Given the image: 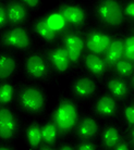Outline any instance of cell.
Here are the masks:
<instances>
[{
  "instance_id": "1",
  "label": "cell",
  "mask_w": 134,
  "mask_h": 150,
  "mask_svg": "<svg viewBox=\"0 0 134 150\" xmlns=\"http://www.w3.org/2000/svg\"><path fill=\"white\" fill-rule=\"evenodd\" d=\"M78 120L76 105L67 98H62L51 115V122L56 125L60 135H67L72 131L76 126Z\"/></svg>"
},
{
  "instance_id": "2",
  "label": "cell",
  "mask_w": 134,
  "mask_h": 150,
  "mask_svg": "<svg viewBox=\"0 0 134 150\" xmlns=\"http://www.w3.org/2000/svg\"><path fill=\"white\" fill-rule=\"evenodd\" d=\"M96 14L101 22L109 26H119L123 23V12L121 6L115 0H105L98 2Z\"/></svg>"
},
{
  "instance_id": "3",
  "label": "cell",
  "mask_w": 134,
  "mask_h": 150,
  "mask_svg": "<svg viewBox=\"0 0 134 150\" xmlns=\"http://www.w3.org/2000/svg\"><path fill=\"white\" fill-rule=\"evenodd\" d=\"M19 101L23 110L30 113H39L45 108V95L39 88L34 86L23 87L20 90Z\"/></svg>"
},
{
  "instance_id": "4",
  "label": "cell",
  "mask_w": 134,
  "mask_h": 150,
  "mask_svg": "<svg viewBox=\"0 0 134 150\" xmlns=\"http://www.w3.org/2000/svg\"><path fill=\"white\" fill-rule=\"evenodd\" d=\"M111 37L101 30H91L85 39V47L91 53L94 54H105L111 45Z\"/></svg>"
},
{
  "instance_id": "5",
  "label": "cell",
  "mask_w": 134,
  "mask_h": 150,
  "mask_svg": "<svg viewBox=\"0 0 134 150\" xmlns=\"http://www.w3.org/2000/svg\"><path fill=\"white\" fill-rule=\"evenodd\" d=\"M64 48L67 50L70 61L72 64H76L80 60V57L85 47V42L82 36L74 32H69L63 36Z\"/></svg>"
},
{
  "instance_id": "6",
  "label": "cell",
  "mask_w": 134,
  "mask_h": 150,
  "mask_svg": "<svg viewBox=\"0 0 134 150\" xmlns=\"http://www.w3.org/2000/svg\"><path fill=\"white\" fill-rule=\"evenodd\" d=\"M18 132V121L11 110L6 107L0 109V137L4 140H10Z\"/></svg>"
},
{
  "instance_id": "7",
  "label": "cell",
  "mask_w": 134,
  "mask_h": 150,
  "mask_svg": "<svg viewBox=\"0 0 134 150\" xmlns=\"http://www.w3.org/2000/svg\"><path fill=\"white\" fill-rule=\"evenodd\" d=\"M4 46L18 49H27L31 46V39L26 30L22 27H14L7 30L2 36Z\"/></svg>"
},
{
  "instance_id": "8",
  "label": "cell",
  "mask_w": 134,
  "mask_h": 150,
  "mask_svg": "<svg viewBox=\"0 0 134 150\" xmlns=\"http://www.w3.org/2000/svg\"><path fill=\"white\" fill-rule=\"evenodd\" d=\"M58 12L63 18L64 22L73 26H82L86 20L85 11L75 4H61Z\"/></svg>"
},
{
  "instance_id": "9",
  "label": "cell",
  "mask_w": 134,
  "mask_h": 150,
  "mask_svg": "<svg viewBox=\"0 0 134 150\" xmlns=\"http://www.w3.org/2000/svg\"><path fill=\"white\" fill-rule=\"evenodd\" d=\"M25 69L27 74L33 79H45L48 74V67L38 53H32L25 61Z\"/></svg>"
},
{
  "instance_id": "10",
  "label": "cell",
  "mask_w": 134,
  "mask_h": 150,
  "mask_svg": "<svg viewBox=\"0 0 134 150\" xmlns=\"http://www.w3.org/2000/svg\"><path fill=\"white\" fill-rule=\"evenodd\" d=\"M124 57V41L120 38L113 39L107 52L105 53L104 60L106 62L107 68H113L120 60H122Z\"/></svg>"
},
{
  "instance_id": "11",
  "label": "cell",
  "mask_w": 134,
  "mask_h": 150,
  "mask_svg": "<svg viewBox=\"0 0 134 150\" xmlns=\"http://www.w3.org/2000/svg\"><path fill=\"white\" fill-rule=\"evenodd\" d=\"M48 58L53 68L60 73L66 72L70 67V58L64 47H58L50 50L48 52Z\"/></svg>"
},
{
  "instance_id": "12",
  "label": "cell",
  "mask_w": 134,
  "mask_h": 150,
  "mask_svg": "<svg viewBox=\"0 0 134 150\" xmlns=\"http://www.w3.org/2000/svg\"><path fill=\"white\" fill-rule=\"evenodd\" d=\"M94 111L96 114L105 117L113 116L117 112V103H115V97H112L110 95L101 96L94 105Z\"/></svg>"
},
{
  "instance_id": "13",
  "label": "cell",
  "mask_w": 134,
  "mask_h": 150,
  "mask_svg": "<svg viewBox=\"0 0 134 150\" xmlns=\"http://www.w3.org/2000/svg\"><path fill=\"white\" fill-rule=\"evenodd\" d=\"M8 13V21L12 24H20L27 18V10L22 2L9 1L6 6Z\"/></svg>"
},
{
  "instance_id": "14",
  "label": "cell",
  "mask_w": 134,
  "mask_h": 150,
  "mask_svg": "<svg viewBox=\"0 0 134 150\" xmlns=\"http://www.w3.org/2000/svg\"><path fill=\"white\" fill-rule=\"evenodd\" d=\"M98 124L93 117L85 116L78 122L76 127V136L81 139H91L97 134Z\"/></svg>"
},
{
  "instance_id": "15",
  "label": "cell",
  "mask_w": 134,
  "mask_h": 150,
  "mask_svg": "<svg viewBox=\"0 0 134 150\" xmlns=\"http://www.w3.org/2000/svg\"><path fill=\"white\" fill-rule=\"evenodd\" d=\"M73 93L78 98H87L95 93L96 84L89 77H80L73 84Z\"/></svg>"
},
{
  "instance_id": "16",
  "label": "cell",
  "mask_w": 134,
  "mask_h": 150,
  "mask_svg": "<svg viewBox=\"0 0 134 150\" xmlns=\"http://www.w3.org/2000/svg\"><path fill=\"white\" fill-rule=\"evenodd\" d=\"M84 64L86 69L97 77H101V75H104L105 71L107 70V65L104 59H101L99 56L94 53H86L84 56Z\"/></svg>"
},
{
  "instance_id": "17",
  "label": "cell",
  "mask_w": 134,
  "mask_h": 150,
  "mask_svg": "<svg viewBox=\"0 0 134 150\" xmlns=\"http://www.w3.org/2000/svg\"><path fill=\"white\" fill-rule=\"evenodd\" d=\"M33 30H35V33L38 36H41L44 40L49 41V42L55 40L58 35V32L52 30L51 27L49 26L46 18H41V19L36 20L33 25Z\"/></svg>"
},
{
  "instance_id": "18",
  "label": "cell",
  "mask_w": 134,
  "mask_h": 150,
  "mask_svg": "<svg viewBox=\"0 0 134 150\" xmlns=\"http://www.w3.org/2000/svg\"><path fill=\"white\" fill-rule=\"evenodd\" d=\"M120 142H121V139H120V133L118 128L115 126H108L105 128L103 135H101L103 148L107 150L115 149Z\"/></svg>"
},
{
  "instance_id": "19",
  "label": "cell",
  "mask_w": 134,
  "mask_h": 150,
  "mask_svg": "<svg viewBox=\"0 0 134 150\" xmlns=\"http://www.w3.org/2000/svg\"><path fill=\"white\" fill-rule=\"evenodd\" d=\"M16 63L15 60L9 54L4 53L0 58V79H9L15 71Z\"/></svg>"
},
{
  "instance_id": "20",
  "label": "cell",
  "mask_w": 134,
  "mask_h": 150,
  "mask_svg": "<svg viewBox=\"0 0 134 150\" xmlns=\"http://www.w3.org/2000/svg\"><path fill=\"white\" fill-rule=\"evenodd\" d=\"M108 89L112 94V97L115 98H125L129 93V87L127 83L121 79H111L108 81Z\"/></svg>"
},
{
  "instance_id": "21",
  "label": "cell",
  "mask_w": 134,
  "mask_h": 150,
  "mask_svg": "<svg viewBox=\"0 0 134 150\" xmlns=\"http://www.w3.org/2000/svg\"><path fill=\"white\" fill-rule=\"evenodd\" d=\"M26 137H27V143L30 146V150H34L37 148L38 145L41 144L43 135H41V128L37 123H32L29 125L27 131H26Z\"/></svg>"
},
{
  "instance_id": "22",
  "label": "cell",
  "mask_w": 134,
  "mask_h": 150,
  "mask_svg": "<svg viewBox=\"0 0 134 150\" xmlns=\"http://www.w3.org/2000/svg\"><path fill=\"white\" fill-rule=\"evenodd\" d=\"M59 134V132L57 129L56 125L52 122H48L44 125V127L41 128V135L43 139L47 145H53L57 140V136Z\"/></svg>"
},
{
  "instance_id": "23",
  "label": "cell",
  "mask_w": 134,
  "mask_h": 150,
  "mask_svg": "<svg viewBox=\"0 0 134 150\" xmlns=\"http://www.w3.org/2000/svg\"><path fill=\"white\" fill-rule=\"evenodd\" d=\"M46 20H47V23L49 24V26L51 27L52 30H56V32H59L60 30H62L64 25H66L63 18L59 14V12H55V13L48 15L46 18Z\"/></svg>"
},
{
  "instance_id": "24",
  "label": "cell",
  "mask_w": 134,
  "mask_h": 150,
  "mask_svg": "<svg viewBox=\"0 0 134 150\" xmlns=\"http://www.w3.org/2000/svg\"><path fill=\"white\" fill-rule=\"evenodd\" d=\"M115 70L121 76H124V77L130 76L132 74V71H133V63L130 62L129 60L122 59V60H120L118 63L115 64Z\"/></svg>"
},
{
  "instance_id": "25",
  "label": "cell",
  "mask_w": 134,
  "mask_h": 150,
  "mask_svg": "<svg viewBox=\"0 0 134 150\" xmlns=\"http://www.w3.org/2000/svg\"><path fill=\"white\" fill-rule=\"evenodd\" d=\"M13 98V87L9 83H2L0 88V102L1 105H7L11 102Z\"/></svg>"
},
{
  "instance_id": "26",
  "label": "cell",
  "mask_w": 134,
  "mask_h": 150,
  "mask_svg": "<svg viewBox=\"0 0 134 150\" xmlns=\"http://www.w3.org/2000/svg\"><path fill=\"white\" fill-rule=\"evenodd\" d=\"M124 59L134 62V35L128 36L124 40Z\"/></svg>"
},
{
  "instance_id": "27",
  "label": "cell",
  "mask_w": 134,
  "mask_h": 150,
  "mask_svg": "<svg viewBox=\"0 0 134 150\" xmlns=\"http://www.w3.org/2000/svg\"><path fill=\"white\" fill-rule=\"evenodd\" d=\"M124 117L127 120L128 124L130 125L131 127L134 126V102L128 105L125 108H124Z\"/></svg>"
},
{
  "instance_id": "28",
  "label": "cell",
  "mask_w": 134,
  "mask_h": 150,
  "mask_svg": "<svg viewBox=\"0 0 134 150\" xmlns=\"http://www.w3.org/2000/svg\"><path fill=\"white\" fill-rule=\"evenodd\" d=\"M8 22V13L7 8L4 4H0V26L4 27Z\"/></svg>"
},
{
  "instance_id": "29",
  "label": "cell",
  "mask_w": 134,
  "mask_h": 150,
  "mask_svg": "<svg viewBox=\"0 0 134 150\" xmlns=\"http://www.w3.org/2000/svg\"><path fill=\"white\" fill-rule=\"evenodd\" d=\"M76 150H96V146L93 143L84 142V143H81L78 145Z\"/></svg>"
},
{
  "instance_id": "30",
  "label": "cell",
  "mask_w": 134,
  "mask_h": 150,
  "mask_svg": "<svg viewBox=\"0 0 134 150\" xmlns=\"http://www.w3.org/2000/svg\"><path fill=\"white\" fill-rule=\"evenodd\" d=\"M124 13L130 16L132 19H134V1H131V2H128L125 8H124Z\"/></svg>"
},
{
  "instance_id": "31",
  "label": "cell",
  "mask_w": 134,
  "mask_h": 150,
  "mask_svg": "<svg viewBox=\"0 0 134 150\" xmlns=\"http://www.w3.org/2000/svg\"><path fill=\"white\" fill-rule=\"evenodd\" d=\"M22 4L25 6V7H30V8H36L39 6V1H37V0H24V1H22Z\"/></svg>"
},
{
  "instance_id": "32",
  "label": "cell",
  "mask_w": 134,
  "mask_h": 150,
  "mask_svg": "<svg viewBox=\"0 0 134 150\" xmlns=\"http://www.w3.org/2000/svg\"><path fill=\"white\" fill-rule=\"evenodd\" d=\"M113 150H130V149H129V145H128L125 142H122V140H121V142L118 144V146L115 147Z\"/></svg>"
},
{
  "instance_id": "33",
  "label": "cell",
  "mask_w": 134,
  "mask_h": 150,
  "mask_svg": "<svg viewBox=\"0 0 134 150\" xmlns=\"http://www.w3.org/2000/svg\"><path fill=\"white\" fill-rule=\"evenodd\" d=\"M59 150H74V149H73V147H71L70 145H63V146L60 147Z\"/></svg>"
},
{
  "instance_id": "34",
  "label": "cell",
  "mask_w": 134,
  "mask_h": 150,
  "mask_svg": "<svg viewBox=\"0 0 134 150\" xmlns=\"http://www.w3.org/2000/svg\"><path fill=\"white\" fill-rule=\"evenodd\" d=\"M130 137H131V140H132V144H133L134 146V126L130 128Z\"/></svg>"
},
{
  "instance_id": "35",
  "label": "cell",
  "mask_w": 134,
  "mask_h": 150,
  "mask_svg": "<svg viewBox=\"0 0 134 150\" xmlns=\"http://www.w3.org/2000/svg\"><path fill=\"white\" fill-rule=\"evenodd\" d=\"M39 150H53L50 146H48V145H44V146L41 147V149Z\"/></svg>"
},
{
  "instance_id": "36",
  "label": "cell",
  "mask_w": 134,
  "mask_h": 150,
  "mask_svg": "<svg viewBox=\"0 0 134 150\" xmlns=\"http://www.w3.org/2000/svg\"><path fill=\"white\" fill-rule=\"evenodd\" d=\"M0 150H13V149L8 146H1L0 147Z\"/></svg>"
},
{
  "instance_id": "37",
  "label": "cell",
  "mask_w": 134,
  "mask_h": 150,
  "mask_svg": "<svg viewBox=\"0 0 134 150\" xmlns=\"http://www.w3.org/2000/svg\"><path fill=\"white\" fill-rule=\"evenodd\" d=\"M131 83H132V86H133V88H134V74H133V76H132V81H131Z\"/></svg>"
},
{
  "instance_id": "38",
  "label": "cell",
  "mask_w": 134,
  "mask_h": 150,
  "mask_svg": "<svg viewBox=\"0 0 134 150\" xmlns=\"http://www.w3.org/2000/svg\"><path fill=\"white\" fill-rule=\"evenodd\" d=\"M133 32H134V28H133Z\"/></svg>"
}]
</instances>
